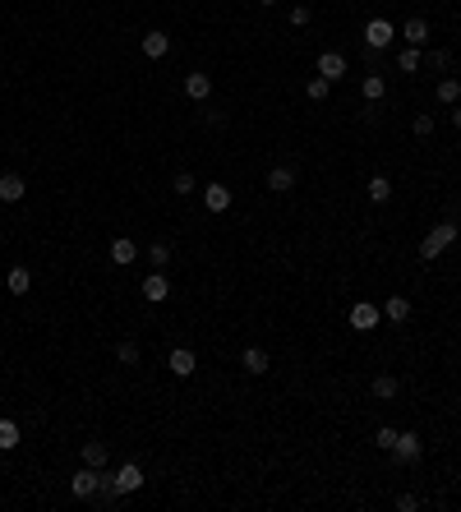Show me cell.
<instances>
[{
    "instance_id": "obj_1",
    "label": "cell",
    "mask_w": 461,
    "mask_h": 512,
    "mask_svg": "<svg viewBox=\"0 0 461 512\" xmlns=\"http://www.w3.org/2000/svg\"><path fill=\"white\" fill-rule=\"evenodd\" d=\"M457 231H461V226H457V222H438V226H434V231H429V235H425V240H420V263H434V259H438V254H443V250H447V245H452V240H457Z\"/></svg>"
},
{
    "instance_id": "obj_2",
    "label": "cell",
    "mask_w": 461,
    "mask_h": 512,
    "mask_svg": "<svg viewBox=\"0 0 461 512\" xmlns=\"http://www.w3.org/2000/svg\"><path fill=\"white\" fill-rule=\"evenodd\" d=\"M97 489H102V471L97 466H78L74 480H70V494L74 498H97Z\"/></svg>"
},
{
    "instance_id": "obj_3",
    "label": "cell",
    "mask_w": 461,
    "mask_h": 512,
    "mask_svg": "<svg viewBox=\"0 0 461 512\" xmlns=\"http://www.w3.org/2000/svg\"><path fill=\"white\" fill-rule=\"evenodd\" d=\"M106 476H111L115 480V494H139V489H143V471L139 466H134V461H125V466H115V471H106Z\"/></svg>"
},
{
    "instance_id": "obj_4",
    "label": "cell",
    "mask_w": 461,
    "mask_h": 512,
    "mask_svg": "<svg viewBox=\"0 0 461 512\" xmlns=\"http://www.w3.org/2000/svg\"><path fill=\"white\" fill-rule=\"evenodd\" d=\"M425 457V443H420V434H397V443H392V461L397 466H410V461Z\"/></svg>"
},
{
    "instance_id": "obj_5",
    "label": "cell",
    "mask_w": 461,
    "mask_h": 512,
    "mask_svg": "<svg viewBox=\"0 0 461 512\" xmlns=\"http://www.w3.org/2000/svg\"><path fill=\"white\" fill-rule=\"evenodd\" d=\"M392 37H397V28H392L388 19H369V24H365V46H369V51L392 46Z\"/></svg>"
},
{
    "instance_id": "obj_6",
    "label": "cell",
    "mask_w": 461,
    "mask_h": 512,
    "mask_svg": "<svg viewBox=\"0 0 461 512\" xmlns=\"http://www.w3.org/2000/svg\"><path fill=\"white\" fill-rule=\"evenodd\" d=\"M139 295H143V300H148V304H162V300H171V282L162 277V268H152L148 277H143Z\"/></svg>"
},
{
    "instance_id": "obj_7",
    "label": "cell",
    "mask_w": 461,
    "mask_h": 512,
    "mask_svg": "<svg viewBox=\"0 0 461 512\" xmlns=\"http://www.w3.org/2000/svg\"><path fill=\"white\" fill-rule=\"evenodd\" d=\"M166 369L175 374V379H194V369H199V360H194L190 347H175L171 356H166Z\"/></svg>"
},
{
    "instance_id": "obj_8",
    "label": "cell",
    "mask_w": 461,
    "mask_h": 512,
    "mask_svg": "<svg viewBox=\"0 0 461 512\" xmlns=\"http://www.w3.org/2000/svg\"><path fill=\"white\" fill-rule=\"evenodd\" d=\"M351 328H356V332H369V328H378V304H369V300L351 304Z\"/></svg>"
},
{
    "instance_id": "obj_9",
    "label": "cell",
    "mask_w": 461,
    "mask_h": 512,
    "mask_svg": "<svg viewBox=\"0 0 461 512\" xmlns=\"http://www.w3.org/2000/svg\"><path fill=\"white\" fill-rule=\"evenodd\" d=\"M185 97H190V102H208V97H212V78L203 74V70L185 74Z\"/></svg>"
},
{
    "instance_id": "obj_10",
    "label": "cell",
    "mask_w": 461,
    "mask_h": 512,
    "mask_svg": "<svg viewBox=\"0 0 461 512\" xmlns=\"http://www.w3.org/2000/svg\"><path fill=\"white\" fill-rule=\"evenodd\" d=\"M134 259H139V245H134L130 235H115V240H111V263H115V268H130Z\"/></svg>"
},
{
    "instance_id": "obj_11",
    "label": "cell",
    "mask_w": 461,
    "mask_h": 512,
    "mask_svg": "<svg viewBox=\"0 0 461 512\" xmlns=\"http://www.w3.org/2000/svg\"><path fill=\"white\" fill-rule=\"evenodd\" d=\"M318 74L328 78V83H337V78L346 74V56H341V51H323L318 56Z\"/></svg>"
},
{
    "instance_id": "obj_12",
    "label": "cell",
    "mask_w": 461,
    "mask_h": 512,
    "mask_svg": "<svg viewBox=\"0 0 461 512\" xmlns=\"http://www.w3.org/2000/svg\"><path fill=\"white\" fill-rule=\"evenodd\" d=\"M24 194H28L24 175H14V171H5V175H0V203H19Z\"/></svg>"
},
{
    "instance_id": "obj_13",
    "label": "cell",
    "mask_w": 461,
    "mask_h": 512,
    "mask_svg": "<svg viewBox=\"0 0 461 512\" xmlns=\"http://www.w3.org/2000/svg\"><path fill=\"white\" fill-rule=\"evenodd\" d=\"M139 46H143V56H148V61H162V56L171 51V37L152 28V33H143V42H139Z\"/></svg>"
},
{
    "instance_id": "obj_14",
    "label": "cell",
    "mask_w": 461,
    "mask_h": 512,
    "mask_svg": "<svg viewBox=\"0 0 461 512\" xmlns=\"http://www.w3.org/2000/svg\"><path fill=\"white\" fill-rule=\"evenodd\" d=\"M203 203H208V213H227L231 208V185H208V190H203Z\"/></svg>"
},
{
    "instance_id": "obj_15",
    "label": "cell",
    "mask_w": 461,
    "mask_h": 512,
    "mask_svg": "<svg viewBox=\"0 0 461 512\" xmlns=\"http://www.w3.org/2000/svg\"><path fill=\"white\" fill-rule=\"evenodd\" d=\"M268 190H272V194L296 190V171H291V166H272V171H268Z\"/></svg>"
},
{
    "instance_id": "obj_16",
    "label": "cell",
    "mask_w": 461,
    "mask_h": 512,
    "mask_svg": "<svg viewBox=\"0 0 461 512\" xmlns=\"http://www.w3.org/2000/svg\"><path fill=\"white\" fill-rule=\"evenodd\" d=\"M240 365H244V374H268V351L263 347H244Z\"/></svg>"
},
{
    "instance_id": "obj_17",
    "label": "cell",
    "mask_w": 461,
    "mask_h": 512,
    "mask_svg": "<svg viewBox=\"0 0 461 512\" xmlns=\"http://www.w3.org/2000/svg\"><path fill=\"white\" fill-rule=\"evenodd\" d=\"M383 93H388L383 74H365L360 78V97H365V102H383Z\"/></svg>"
},
{
    "instance_id": "obj_18",
    "label": "cell",
    "mask_w": 461,
    "mask_h": 512,
    "mask_svg": "<svg viewBox=\"0 0 461 512\" xmlns=\"http://www.w3.org/2000/svg\"><path fill=\"white\" fill-rule=\"evenodd\" d=\"M401 37H406V46H425L429 42V19H410V24L401 28Z\"/></svg>"
},
{
    "instance_id": "obj_19",
    "label": "cell",
    "mask_w": 461,
    "mask_h": 512,
    "mask_svg": "<svg viewBox=\"0 0 461 512\" xmlns=\"http://www.w3.org/2000/svg\"><path fill=\"white\" fill-rule=\"evenodd\" d=\"M19 439H24V429H19L9 416H0V452H14V448H19Z\"/></svg>"
},
{
    "instance_id": "obj_20",
    "label": "cell",
    "mask_w": 461,
    "mask_h": 512,
    "mask_svg": "<svg viewBox=\"0 0 461 512\" xmlns=\"http://www.w3.org/2000/svg\"><path fill=\"white\" fill-rule=\"evenodd\" d=\"M365 194H369V203H388L392 199V180H388V175H369Z\"/></svg>"
},
{
    "instance_id": "obj_21",
    "label": "cell",
    "mask_w": 461,
    "mask_h": 512,
    "mask_svg": "<svg viewBox=\"0 0 461 512\" xmlns=\"http://www.w3.org/2000/svg\"><path fill=\"white\" fill-rule=\"evenodd\" d=\"M383 314H388L392 323H406V319H410V300H406V295H388V300H383Z\"/></svg>"
},
{
    "instance_id": "obj_22",
    "label": "cell",
    "mask_w": 461,
    "mask_h": 512,
    "mask_svg": "<svg viewBox=\"0 0 461 512\" xmlns=\"http://www.w3.org/2000/svg\"><path fill=\"white\" fill-rule=\"evenodd\" d=\"M5 287H9V295H28V287H33V272H28V268H9Z\"/></svg>"
},
{
    "instance_id": "obj_23",
    "label": "cell",
    "mask_w": 461,
    "mask_h": 512,
    "mask_svg": "<svg viewBox=\"0 0 461 512\" xmlns=\"http://www.w3.org/2000/svg\"><path fill=\"white\" fill-rule=\"evenodd\" d=\"M106 461H111V452H106V443H83V466H97V471H102Z\"/></svg>"
},
{
    "instance_id": "obj_24",
    "label": "cell",
    "mask_w": 461,
    "mask_h": 512,
    "mask_svg": "<svg viewBox=\"0 0 461 512\" xmlns=\"http://www.w3.org/2000/svg\"><path fill=\"white\" fill-rule=\"evenodd\" d=\"M420 65H425V56H420V46H406V51L397 56V70H401V74H415Z\"/></svg>"
},
{
    "instance_id": "obj_25",
    "label": "cell",
    "mask_w": 461,
    "mask_h": 512,
    "mask_svg": "<svg viewBox=\"0 0 461 512\" xmlns=\"http://www.w3.org/2000/svg\"><path fill=\"white\" fill-rule=\"evenodd\" d=\"M438 102H447V106H457V97H461V78H438Z\"/></svg>"
},
{
    "instance_id": "obj_26",
    "label": "cell",
    "mask_w": 461,
    "mask_h": 512,
    "mask_svg": "<svg viewBox=\"0 0 461 512\" xmlns=\"http://www.w3.org/2000/svg\"><path fill=\"white\" fill-rule=\"evenodd\" d=\"M397 388H401V383L392 379V374H378V379H374V397L378 401H392V397H397Z\"/></svg>"
},
{
    "instance_id": "obj_27",
    "label": "cell",
    "mask_w": 461,
    "mask_h": 512,
    "mask_svg": "<svg viewBox=\"0 0 461 512\" xmlns=\"http://www.w3.org/2000/svg\"><path fill=\"white\" fill-rule=\"evenodd\" d=\"M115 360H120V365H139V342H115Z\"/></svg>"
},
{
    "instance_id": "obj_28",
    "label": "cell",
    "mask_w": 461,
    "mask_h": 512,
    "mask_svg": "<svg viewBox=\"0 0 461 512\" xmlns=\"http://www.w3.org/2000/svg\"><path fill=\"white\" fill-rule=\"evenodd\" d=\"M328 88H332L328 78H323V74H314L309 83H305V97H309V102H323V97H328Z\"/></svg>"
},
{
    "instance_id": "obj_29",
    "label": "cell",
    "mask_w": 461,
    "mask_h": 512,
    "mask_svg": "<svg viewBox=\"0 0 461 512\" xmlns=\"http://www.w3.org/2000/svg\"><path fill=\"white\" fill-rule=\"evenodd\" d=\"M171 190H175V194H180V199H190V194H194V190H199V180H194V175H190V171H180V175H175V180H171Z\"/></svg>"
},
{
    "instance_id": "obj_30",
    "label": "cell",
    "mask_w": 461,
    "mask_h": 512,
    "mask_svg": "<svg viewBox=\"0 0 461 512\" xmlns=\"http://www.w3.org/2000/svg\"><path fill=\"white\" fill-rule=\"evenodd\" d=\"M148 259H152V268H166V263H171V245H166V240H157L152 250H148Z\"/></svg>"
},
{
    "instance_id": "obj_31",
    "label": "cell",
    "mask_w": 461,
    "mask_h": 512,
    "mask_svg": "<svg viewBox=\"0 0 461 512\" xmlns=\"http://www.w3.org/2000/svg\"><path fill=\"white\" fill-rule=\"evenodd\" d=\"M374 443H378V452H392V443H397V429H392V425H378Z\"/></svg>"
},
{
    "instance_id": "obj_32",
    "label": "cell",
    "mask_w": 461,
    "mask_h": 512,
    "mask_svg": "<svg viewBox=\"0 0 461 512\" xmlns=\"http://www.w3.org/2000/svg\"><path fill=\"white\" fill-rule=\"evenodd\" d=\"M429 134H434V116L420 111V116H415V139H429Z\"/></svg>"
},
{
    "instance_id": "obj_33",
    "label": "cell",
    "mask_w": 461,
    "mask_h": 512,
    "mask_svg": "<svg viewBox=\"0 0 461 512\" xmlns=\"http://www.w3.org/2000/svg\"><path fill=\"white\" fill-rule=\"evenodd\" d=\"M286 19H291L296 28H305V24H309V5H291V14H286Z\"/></svg>"
},
{
    "instance_id": "obj_34",
    "label": "cell",
    "mask_w": 461,
    "mask_h": 512,
    "mask_svg": "<svg viewBox=\"0 0 461 512\" xmlns=\"http://www.w3.org/2000/svg\"><path fill=\"white\" fill-rule=\"evenodd\" d=\"M425 61H429V65H434V70H447V51H429V56H425Z\"/></svg>"
},
{
    "instance_id": "obj_35",
    "label": "cell",
    "mask_w": 461,
    "mask_h": 512,
    "mask_svg": "<svg viewBox=\"0 0 461 512\" xmlns=\"http://www.w3.org/2000/svg\"><path fill=\"white\" fill-rule=\"evenodd\" d=\"M397 508H401V512H415V508H420V498H415V494H401V498H397Z\"/></svg>"
},
{
    "instance_id": "obj_36",
    "label": "cell",
    "mask_w": 461,
    "mask_h": 512,
    "mask_svg": "<svg viewBox=\"0 0 461 512\" xmlns=\"http://www.w3.org/2000/svg\"><path fill=\"white\" fill-rule=\"evenodd\" d=\"M452 125H457V130H461V106H452Z\"/></svg>"
},
{
    "instance_id": "obj_37",
    "label": "cell",
    "mask_w": 461,
    "mask_h": 512,
    "mask_svg": "<svg viewBox=\"0 0 461 512\" xmlns=\"http://www.w3.org/2000/svg\"><path fill=\"white\" fill-rule=\"evenodd\" d=\"M263 5H277V0H263Z\"/></svg>"
},
{
    "instance_id": "obj_38",
    "label": "cell",
    "mask_w": 461,
    "mask_h": 512,
    "mask_svg": "<svg viewBox=\"0 0 461 512\" xmlns=\"http://www.w3.org/2000/svg\"><path fill=\"white\" fill-rule=\"evenodd\" d=\"M457 37H461V28H457Z\"/></svg>"
}]
</instances>
